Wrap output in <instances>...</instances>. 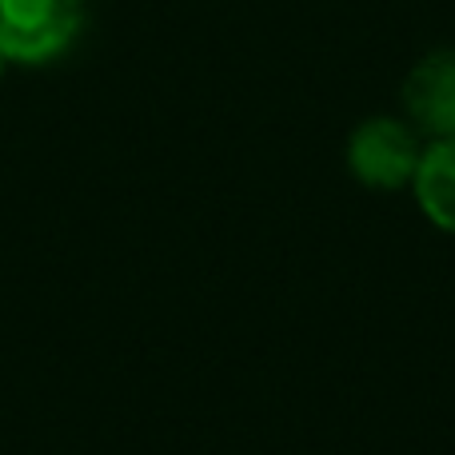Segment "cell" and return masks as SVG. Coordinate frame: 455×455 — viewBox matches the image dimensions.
I'll return each instance as SVG.
<instances>
[{
  "mask_svg": "<svg viewBox=\"0 0 455 455\" xmlns=\"http://www.w3.org/2000/svg\"><path fill=\"white\" fill-rule=\"evenodd\" d=\"M403 112L432 140L455 136V48H435L403 76Z\"/></svg>",
  "mask_w": 455,
  "mask_h": 455,
  "instance_id": "3957f363",
  "label": "cell"
},
{
  "mask_svg": "<svg viewBox=\"0 0 455 455\" xmlns=\"http://www.w3.org/2000/svg\"><path fill=\"white\" fill-rule=\"evenodd\" d=\"M84 0H0V56L8 64H48L76 44Z\"/></svg>",
  "mask_w": 455,
  "mask_h": 455,
  "instance_id": "6da1fadb",
  "label": "cell"
},
{
  "mask_svg": "<svg viewBox=\"0 0 455 455\" xmlns=\"http://www.w3.org/2000/svg\"><path fill=\"white\" fill-rule=\"evenodd\" d=\"M411 192H416L419 212L455 235V136L432 140L424 148L416 176H411Z\"/></svg>",
  "mask_w": 455,
  "mask_h": 455,
  "instance_id": "277c9868",
  "label": "cell"
},
{
  "mask_svg": "<svg viewBox=\"0 0 455 455\" xmlns=\"http://www.w3.org/2000/svg\"><path fill=\"white\" fill-rule=\"evenodd\" d=\"M4 64H8V60H4V56H0V76H4Z\"/></svg>",
  "mask_w": 455,
  "mask_h": 455,
  "instance_id": "5b68a950",
  "label": "cell"
},
{
  "mask_svg": "<svg viewBox=\"0 0 455 455\" xmlns=\"http://www.w3.org/2000/svg\"><path fill=\"white\" fill-rule=\"evenodd\" d=\"M419 156H424L419 132L395 116H371L355 124V132L347 136V168L355 180L376 192L411 184Z\"/></svg>",
  "mask_w": 455,
  "mask_h": 455,
  "instance_id": "7a4b0ae2",
  "label": "cell"
}]
</instances>
